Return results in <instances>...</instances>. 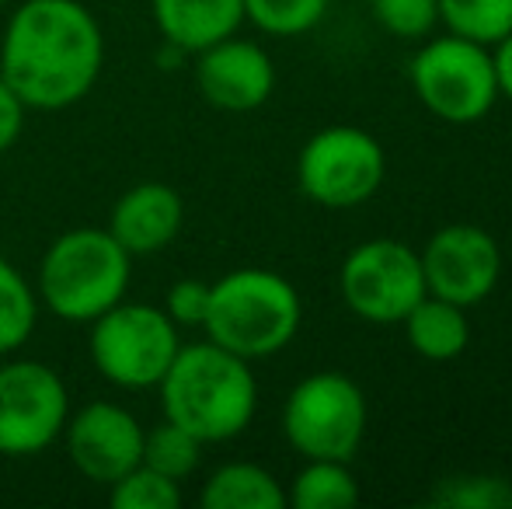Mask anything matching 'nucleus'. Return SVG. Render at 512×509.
Instances as JSON below:
<instances>
[{"mask_svg":"<svg viewBox=\"0 0 512 509\" xmlns=\"http://www.w3.org/2000/svg\"><path fill=\"white\" fill-rule=\"evenodd\" d=\"M105 63V35L81 0H21L0 39V77L35 112L77 105Z\"/></svg>","mask_w":512,"mask_h":509,"instance_id":"nucleus-1","label":"nucleus"},{"mask_svg":"<svg viewBox=\"0 0 512 509\" xmlns=\"http://www.w3.org/2000/svg\"><path fill=\"white\" fill-rule=\"evenodd\" d=\"M157 391L164 419L189 429L203 447L241 436L258 408V381L248 360L209 339L178 349Z\"/></svg>","mask_w":512,"mask_h":509,"instance_id":"nucleus-2","label":"nucleus"},{"mask_svg":"<svg viewBox=\"0 0 512 509\" xmlns=\"http://www.w3.org/2000/svg\"><path fill=\"white\" fill-rule=\"evenodd\" d=\"M304 304L297 286L269 269H234L209 283L203 332L241 360L283 353L300 332Z\"/></svg>","mask_w":512,"mask_h":509,"instance_id":"nucleus-3","label":"nucleus"},{"mask_svg":"<svg viewBox=\"0 0 512 509\" xmlns=\"http://www.w3.org/2000/svg\"><path fill=\"white\" fill-rule=\"evenodd\" d=\"M133 255L108 227H74L46 248L39 262V297L60 321L91 325L98 314L126 300Z\"/></svg>","mask_w":512,"mask_h":509,"instance_id":"nucleus-4","label":"nucleus"},{"mask_svg":"<svg viewBox=\"0 0 512 509\" xmlns=\"http://www.w3.org/2000/svg\"><path fill=\"white\" fill-rule=\"evenodd\" d=\"M88 349L91 363L108 384L122 391H147L168 374L182 339L164 307L119 300L91 321Z\"/></svg>","mask_w":512,"mask_h":509,"instance_id":"nucleus-5","label":"nucleus"},{"mask_svg":"<svg viewBox=\"0 0 512 509\" xmlns=\"http://www.w3.org/2000/svg\"><path fill=\"white\" fill-rule=\"evenodd\" d=\"M418 102L453 126L478 123L499 102V84L488 46L464 35H439L415 53L408 67Z\"/></svg>","mask_w":512,"mask_h":509,"instance_id":"nucleus-6","label":"nucleus"},{"mask_svg":"<svg viewBox=\"0 0 512 509\" xmlns=\"http://www.w3.org/2000/svg\"><path fill=\"white\" fill-rule=\"evenodd\" d=\"M283 436L304 461H352L366 436V398L338 370L304 377L283 405Z\"/></svg>","mask_w":512,"mask_h":509,"instance_id":"nucleus-7","label":"nucleus"},{"mask_svg":"<svg viewBox=\"0 0 512 509\" xmlns=\"http://www.w3.org/2000/svg\"><path fill=\"white\" fill-rule=\"evenodd\" d=\"M387 157L377 136L356 126H328L304 143L297 157V182L304 196L328 210H352L384 185Z\"/></svg>","mask_w":512,"mask_h":509,"instance_id":"nucleus-8","label":"nucleus"},{"mask_svg":"<svg viewBox=\"0 0 512 509\" xmlns=\"http://www.w3.org/2000/svg\"><path fill=\"white\" fill-rule=\"evenodd\" d=\"M338 290L352 314L370 325H401L425 297L422 258L391 238L352 248L338 272Z\"/></svg>","mask_w":512,"mask_h":509,"instance_id":"nucleus-9","label":"nucleus"},{"mask_svg":"<svg viewBox=\"0 0 512 509\" xmlns=\"http://www.w3.org/2000/svg\"><path fill=\"white\" fill-rule=\"evenodd\" d=\"M70 391L53 367L11 360L0 367V454L35 457L63 436Z\"/></svg>","mask_w":512,"mask_h":509,"instance_id":"nucleus-10","label":"nucleus"},{"mask_svg":"<svg viewBox=\"0 0 512 509\" xmlns=\"http://www.w3.org/2000/svg\"><path fill=\"white\" fill-rule=\"evenodd\" d=\"M422 276L425 293L439 300H450L457 307H474L499 286L502 252L499 241L478 224H450L436 231L425 245Z\"/></svg>","mask_w":512,"mask_h":509,"instance_id":"nucleus-11","label":"nucleus"},{"mask_svg":"<svg viewBox=\"0 0 512 509\" xmlns=\"http://www.w3.org/2000/svg\"><path fill=\"white\" fill-rule=\"evenodd\" d=\"M70 464L88 482L112 485L143 461V426L115 401H91L63 426Z\"/></svg>","mask_w":512,"mask_h":509,"instance_id":"nucleus-12","label":"nucleus"},{"mask_svg":"<svg viewBox=\"0 0 512 509\" xmlns=\"http://www.w3.org/2000/svg\"><path fill=\"white\" fill-rule=\"evenodd\" d=\"M199 95L223 112H255L276 88V67L258 42L227 39L196 53Z\"/></svg>","mask_w":512,"mask_h":509,"instance_id":"nucleus-13","label":"nucleus"},{"mask_svg":"<svg viewBox=\"0 0 512 509\" xmlns=\"http://www.w3.org/2000/svg\"><path fill=\"white\" fill-rule=\"evenodd\" d=\"M185 220V206L171 185L140 182L122 192L108 217V234L129 255H154L178 238Z\"/></svg>","mask_w":512,"mask_h":509,"instance_id":"nucleus-14","label":"nucleus"},{"mask_svg":"<svg viewBox=\"0 0 512 509\" xmlns=\"http://www.w3.org/2000/svg\"><path fill=\"white\" fill-rule=\"evenodd\" d=\"M150 7L164 42L185 53L237 35L244 21V0H150Z\"/></svg>","mask_w":512,"mask_h":509,"instance_id":"nucleus-15","label":"nucleus"},{"mask_svg":"<svg viewBox=\"0 0 512 509\" xmlns=\"http://www.w3.org/2000/svg\"><path fill=\"white\" fill-rule=\"evenodd\" d=\"M401 325H405L408 346L415 349L422 360H432V363L457 360L467 349V342H471V325H467L464 307L432 297V293H425V297L411 307Z\"/></svg>","mask_w":512,"mask_h":509,"instance_id":"nucleus-16","label":"nucleus"},{"mask_svg":"<svg viewBox=\"0 0 512 509\" xmlns=\"http://www.w3.org/2000/svg\"><path fill=\"white\" fill-rule=\"evenodd\" d=\"M199 503L206 509H283L286 489L262 464L234 461L206 478Z\"/></svg>","mask_w":512,"mask_h":509,"instance_id":"nucleus-17","label":"nucleus"},{"mask_svg":"<svg viewBox=\"0 0 512 509\" xmlns=\"http://www.w3.org/2000/svg\"><path fill=\"white\" fill-rule=\"evenodd\" d=\"M356 503L359 482L349 461H307L286 492V506L297 509H349Z\"/></svg>","mask_w":512,"mask_h":509,"instance_id":"nucleus-18","label":"nucleus"},{"mask_svg":"<svg viewBox=\"0 0 512 509\" xmlns=\"http://www.w3.org/2000/svg\"><path fill=\"white\" fill-rule=\"evenodd\" d=\"M39 325V293L21 269L0 258V356L18 353Z\"/></svg>","mask_w":512,"mask_h":509,"instance_id":"nucleus-19","label":"nucleus"},{"mask_svg":"<svg viewBox=\"0 0 512 509\" xmlns=\"http://www.w3.org/2000/svg\"><path fill=\"white\" fill-rule=\"evenodd\" d=\"M439 21L453 35L495 46L512 32V0H439Z\"/></svg>","mask_w":512,"mask_h":509,"instance_id":"nucleus-20","label":"nucleus"},{"mask_svg":"<svg viewBox=\"0 0 512 509\" xmlns=\"http://www.w3.org/2000/svg\"><path fill=\"white\" fill-rule=\"evenodd\" d=\"M429 503L443 509H512V482L492 471L446 475L436 482Z\"/></svg>","mask_w":512,"mask_h":509,"instance_id":"nucleus-21","label":"nucleus"},{"mask_svg":"<svg viewBox=\"0 0 512 509\" xmlns=\"http://www.w3.org/2000/svg\"><path fill=\"white\" fill-rule=\"evenodd\" d=\"M199 461H203V443H199L189 429L164 419L161 426L143 433V461L140 464H147V468L161 471V475L175 478V482H185L189 475H196Z\"/></svg>","mask_w":512,"mask_h":509,"instance_id":"nucleus-22","label":"nucleus"},{"mask_svg":"<svg viewBox=\"0 0 512 509\" xmlns=\"http://www.w3.org/2000/svg\"><path fill=\"white\" fill-rule=\"evenodd\" d=\"M328 14V0H244V21L265 35H304L321 25Z\"/></svg>","mask_w":512,"mask_h":509,"instance_id":"nucleus-23","label":"nucleus"},{"mask_svg":"<svg viewBox=\"0 0 512 509\" xmlns=\"http://www.w3.org/2000/svg\"><path fill=\"white\" fill-rule=\"evenodd\" d=\"M108 503L115 509H178L182 506V482L161 475V471L136 464L133 471L108 485Z\"/></svg>","mask_w":512,"mask_h":509,"instance_id":"nucleus-24","label":"nucleus"},{"mask_svg":"<svg viewBox=\"0 0 512 509\" xmlns=\"http://www.w3.org/2000/svg\"><path fill=\"white\" fill-rule=\"evenodd\" d=\"M373 18L398 39H425L439 21V0H373Z\"/></svg>","mask_w":512,"mask_h":509,"instance_id":"nucleus-25","label":"nucleus"},{"mask_svg":"<svg viewBox=\"0 0 512 509\" xmlns=\"http://www.w3.org/2000/svg\"><path fill=\"white\" fill-rule=\"evenodd\" d=\"M206 307H209V283H203V279H178L168 290V297H164L168 318L185 328H203Z\"/></svg>","mask_w":512,"mask_h":509,"instance_id":"nucleus-26","label":"nucleus"},{"mask_svg":"<svg viewBox=\"0 0 512 509\" xmlns=\"http://www.w3.org/2000/svg\"><path fill=\"white\" fill-rule=\"evenodd\" d=\"M25 112H28V105L21 102L18 91L0 77V154L18 143L21 129H25Z\"/></svg>","mask_w":512,"mask_h":509,"instance_id":"nucleus-27","label":"nucleus"},{"mask_svg":"<svg viewBox=\"0 0 512 509\" xmlns=\"http://www.w3.org/2000/svg\"><path fill=\"white\" fill-rule=\"evenodd\" d=\"M492 67H495V84H499V95L512 102V32L506 35V39L495 42Z\"/></svg>","mask_w":512,"mask_h":509,"instance_id":"nucleus-28","label":"nucleus"},{"mask_svg":"<svg viewBox=\"0 0 512 509\" xmlns=\"http://www.w3.org/2000/svg\"><path fill=\"white\" fill-rule=\"evenodd\" d=\"M0 4H11V0H0Z\"/></svg>","mask_w":512,"mask_h":509,"instance_id":"nucleus-29","label":"nucleus"}]
</instances>
